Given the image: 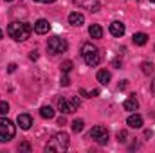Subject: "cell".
<instances>
[{
	"instance_id": "11",
	"label": "cell",
	"mask_w": 155,
	"mask_h": 153,
	"mask_svg": "<svg viewBox=\"0 0 155 153\" xmlns=\"http://www.w3.org/2000/svg\"><path fill=\"white\" fill-rule=\"evenodd\" d=\"M49 29H51V24H49L45 18H40L38 22H35V31H36L38 34H45V33H49Z\"/></svg>"
},
{
	"instance_id": "10",
	"label": "cell",
	"mask_w": 155,
	"mask_h": 153,
	"mask_svg": "<svg viewBox=\"0 0 155 153\" xmlns=\"http://www.w3.org/2000/svg\"><path fill=\"white\" fill-rule=\"evenodd\" d=\"M123 108H124L126 112H135V110L139 108V101L135 99V96L126 97V99H124V103H123Z\"/></svg>"
},
{
	"instance_id": "20",
	"label": "cell",
	"mask_w": 155,
	"mask_h": 153,
	"mask_svg": "<svg viewBox=\"0 0 155 153\" xmlns=\"http://www.w3.org/2000/svg\"><path fill=\"white\" fill-rule=\"evenodd\" d=\"M141 67H143V72L144 74H152L153 72V63H150V61H144Z\"/></svg>"
},
{
	"instance_id": "14",
	"label": "cell",
	"mask_w": 155,
	"mask_h": 153,
	"mask_svg": "<svg viewBox=\"0 0 155 153\" xmlns=\"http://www.w3.org/2000/svg\"><path fill=\"white\" fill-rule=\"evenodd\" d=\"M58 108H60L61 114H71V112H74L72 105H71L65 97H60V99H58Z\"/></svg>"
},
{
	"instance_id": "27",
	"label": "cell",
	"mask_w": 155,
	"mask_h": 153,
	"mask_svg": "<svg viewBox=\"0 0 155 153\" xmlns=\"http://www.w3.org/2000/svg\"><path fill=\"white\" fill-rule=\"evenodd\" d=\"M29 58H31V60H33V61H35V60H38V52H36V50H33V52H31V56H29Z\"/></svg>"
},
{
	"instance_id": "1",
	"label": "cell",
	"mask_w": 155,
	"mask_h": 153,
	"mask_svg": "<svg viewBox=\"0 0 155 153\" xmlns=\"http://www.w3.org/2000/svg\"><path fill=\"white\" fill-rule=\"evenodd\" d=\"M31 33H33V27L27 22H13L7 27V34L16 41H25L31 36Z\"/></svg>"
},
{
	"instance_id": "8",
	"label": "cell",
	"mask_w": 155,
	"mask_h": 153,
	"mask_svg": "<svg viewBox=\"0 0 155 153\" xmlns=\"http://www.w3.org/2000/svg\"><path fill=\"white\" fill-rule=\"evenodd\" d=\"M108 31H110V34H112V36L121 38V36L124 34L126 27H124V24H121V22H112V24H110V27H108Z\"/></svg>"
},
{
	"instance_id": "25",
	"label": "cell",
	"mask_w": 155,
	"mask_h": 153,
	"mask_svg": "<svg viewBox=\"0 0 155 153\" xmlns=\"http://www.w3.org/2000/svg\"><path fill=\"white\" fill-rule=\"evenodd\" d=\"M71 85V79H69V76L65 74V76H61V86H69Z\"/></svg>"
},
{
	"instance_id": "7",
	"label": "cell",
	"mask_w": 155,
	"mask_h": 153,
	"mask_svg": "<svg viewBox=\"0 0 155 153\" xmlns=\"http://www.w3.org/2000/svg\"><path fill=\"white\" fill-rule=\"evenodd\" d=\"M72 2L76 4L78 7L87 9V11H90V13L99 11V0H72Z\"/></svg>"
},
{
	"instance_id": "2",
	"label": "cell",
	"mask_w": 155,
	"mask_h": 153,
	"mask_svg": "<svg viewBox=\"0 0 155 153\" xmlns=\"http://www.w3.org/2000/svg\"><path fill=\"white\" fill-rule=\"evenodd\" d=\"M81 58L85 60V63H87L88 67H96V65H99V61H101V52H99V49H97L94 43L87 41V43L81 45Z\"/></svg>"
},
{
	"instance_id": "29",
	"label": "cell",
	"mask_w": 155,
	"mask_h": 153,
	"mask_svg": "<svg viewBox=\"0 0 155 153\" xmlns=\"http://www.w3.org/2000/svg\"><path fill=\"white\" fill-rule=\"evenodd\" d=\"M15 69H16V65H15V63H11V65H9V72H15Z\"/></svg>"
},
{
	"instance_id": "16",
	"label": "cell",
	"mask_w": 155,
	"mask_h": 153,
	"mask_svg": "<svg viewBox=\"0 0 155 153\" xmlns=\"http://www.w3.org/2000/svg\"><path fill=\"white\" fill-rule=\"evenodd\" d=\"M132 41H134L135 45L143 47V45H146V41H148V34H146V33H135L134 38H132Z\"/></svg>"
},
{
	"instance_id": "18",
	"label": "cell",
	"mask_w": 155,
	"mask_h": 153,
	"mask_svg": "<svg viewBox=\"0 0 155 153\" xmlns=\"http://www.w3.org/2000/svg\"><path fill=\"white\" fill-rule=\"evenodd\" d=\"M40 115H41L43 119H52V117H54V110H52V106H49V105L41 106V108H40Z\"/></svg>"
},
{
	"instance_id": "21",
	"label": "cell",
	"mask_w": 155,
	"mask_h": 153,
	"mask_svg": "<svg viewBox=\"0 0 155 153\" xmlns=\"http://www.w3.org/2000/svg\"><path fill=\"white\" fill-rule=\"evenodd\" d=\"M117 141H119V142H126V141H128V133H126V130L117 132Z\"/></svg>"
},
{
	"instance_id": "5",
	"label": "cell",
	"mask_w": 155,
	"mask_h": 153,
	"mask_svg": "<svg viewBox=\"0 0 155 153\" xmlns=\"http://www.w3.org/2000/svg\"><path fill=\"white\" fill-rule=\"evenodd\" d=\"M47 49H49L51 54H61V52H67L69 43H67V40L61 38V36H52L47 41Z\"/></svg>"
},
{
	"instance_id": "32",
	"label": "cell",
	"mask_w": 155,
	"mask_h": 153,
	"mask_svg": "<svg viewBox=\"0 0 155 153\" xmlns=\"http://www.w3.org/2000/svg\"><path fill=\"white\" fill-rule=\"evenodd\" d=\"M2 36H4V33H2V31H0V40H2Z\"/></svg>"
},
{
	"instance_id": "31",
	"label": "cell",
	"mask_w": 155,
	"mask_h": 153,
	"mask_svg": "<svg viewBox=\"0 0 155 153\" xmlns=\"http://www.w3.org/2000/svg\"><path fill=\"white\" fill-rule=\"evenodd\" d=\"M152 92L155 94V77H153V81H152Z\"/></svg>"
},
{
	"instance_id": "30",
	"label": "cell",
	"mask_w": 155,
	"mask_h": 153,
	"mask_svg": "<svg viewBox=\"0 0 155 153\" xmlns=\"http://www.w3.org/2000/svg\"><path fill=\"white\" fill-rule=\"evenodd\" d=\"M58 124H65V117H60L58 119Z\"/></svg>"
},
{
	"instance_id": "19",
	"label": "cell",
	"mask_w": 155,
	"mask_h": 153,
	"mask_svg": "<svg viewBox=\"0 0 155 153\" xmlns=\"http://www.w3.org/2000/svg\"><path fill=\"white\" fill-rule=\"evenodd\" d=\"M83 128H85V121L83 119H74L72 121V132L79 133V132H83Z\"/></svg>"
},
{
	"instance_id": "15",
	"label": "cell",
	"mask_w": 155,
	"mask_h": 153,
	"mask_svg": "<svg viewBox=\"0 0 155 153\" xmlns=\"http://www.w3.org/2000/svg\"><path fill=\"white\" fill-rule=\"evenodd\" d=\"M88 34H90V38H103V27L97 24H92L88 27Z\"/></svg>"
},
{
	"instance_id": "23",
	"label": "cell",
	"mask_w": 155,
	"mask_h": 153,
	"mask_svg": "<svg viewBox=\"0 0 155 153\" xmlns=\"http://www.w3.org/2000/svg\"><path fill=\"white\" fill-rule=\"evenodd\" d=\"M71 70H72V61H63V63H61V72L67 74V72H71Z\"/></svg>"
},
{
	"instance_id": "3",
	"label": "cell",
	"mask_w": 155,
	"mask_h": 153,
	"mask_svg": "<svg viewBox=\"0 0 155 153\" xmlns=\"http://www.w3.org/2000/svg\"><path fill=\"white\" fill-rule=\"evenodd\" d=\"M67 148H69V135L65 132H60L52 135V139L45 146V151H63Z\"/></svg>"
},
{
	"instance_id": "26",
	"label": "cell",
	"mask_w": 155,
	"mask_h": 153,
	"mask_svg": "<svg viewBox=\"0 0 155 153\" xmlns=\"http://www.w3.org/2000/svg\"><path fill=\"white\" fill-rule=\"evenodd\" d=\"M71 105H72V108L76 110V108H79V105H81V101H79L78 97H72V101H71Z\"/></svg>"
},
{
	"instance_id": "13",
	"label": "cell",
	"mask_w": 155,
	"mask_h": 153,
	"mask_svg": "<svg viewBox=\"0 0 155 153\" xmlns=\"http://www.w3.org/2000/svg\"><path fill=\"white\" fill-rule=\"evenodd\" d=\"M126 124H128L130 128H143V117L139 114H132L126 119Z\"/></svg>"
},
{
	"instance_id": "28",
	"label": "cell",
	"mask_w": 155,
	"mask_h": 153,
	"mask_svg": "<svg viewBox=\"0 0 155 153\" xmlns=\"http://www.w3.org/2000/svg\"><path fill=\"white\" fill-rule=\"evenodd\" d=\"M35 2H40V4H52V2H56V0H35Z\"/></svg>"
},
{
	"instance_id": "22",
	"label": "cell",
	"mask_w": 155,
	"mask_h": 153,
	"mask_svg": "<svg viewBox=\"0 0 155 153\" xmlns=\"http://www.w3.org/2000/svg\"><path fill=\"white\" fill-rule=\"evenodd\" d=\"M9 112V103L7 101H0V115H5Z\"/></svg>"
},
{
	"instance_id": "33",
	"label": "cell",
	"mask_w": 155,
	"mask_h": 153,
	"mask_svg": "<svg viewBox=\"0 0 155 153\" xmlns=\"http://www.w3.org/2000/svg\"><path fill=\"white\" fill-rule=\"evenodd\" d=\"M5 2H13V0H5Z\"/></svg>"
},
{
	"instance_id": "24",
	"label": "cell",
	"mask_w": 155,
	"mask_h": 153,
	"mask_svg": "<svg viewBox=\"0 0 155 153\" xmlns=\"http://www.w3.org/2000/svg\"><path fill=\"white\" fill-rule=\"evenodd\" d=\"M18 150H20V151H31V144H29V142H22V144L18 146Z\"/></svg>"
},
{
	"instance_id": "12",
	"label": "cell",
	"mask_w": 155,
	"mask_h": 153,
	"mask_svg": "<svg viewBox=\"0 0 155 153\" xmlns=\"http://www.w3.org/2000/svg\"><path fill=\"white\" fill-rule=\"evenodd\" d=\"M69 24L74 25V27H81L85 24V16L81 13H71L69 15Z\"/></svg>"
},
{
	"instance_id": "34",
	"label": "cell",
	"mask_w": 155,
	"mask_h": 153,
	"mask_svg": "<svg viewBox=\"0 0 155 153\" xmlns=\"http://www.w3.org/2000/svg\"><path fill=\"white\" fill-rule=\"evenodd\" d=\"M150 2H155V0H150Z\"/></svg>"
},
{
	"instance_id": "6",
	"label": "cell",
	"mask_w": 155,
	"mask_h": 153,
	"mask_svg": "<svg viewBox=\"0 0 155 153\" xmlns=\"http://www.w3.org/2000/svg\"><path fill=\"white\" fill-rule=\"evenodd\" d=\"M88 139H94L97 144H107L108 142V132L105 126H94L88 132Z\"/></svg>"
},
{
	"instance_id": "4",
	"label": "cell",
	"mask_w": 155,
	"mask_h": 153,
	"mask_svg": "<svg viewBox=\"0 0 155 153\" xmlns=\"http://www.w3.org/2000/svg\"><path fill=\"white\" fill-rule=\"evenodd\" d=\"M16 133V128L13 121L9 119H0V142H9Z\"/></svg>"
},
{
	"instance_id": "9",
	"label": "cell",
	"mask_w": 155,
	"mask_h": 153,
	"mask_svg": "<svg viewBox=\"0 0 155 153\" xmlns=\"http://www.w3.org/2000/svg\"><path fill=\"white\" fill-rule=\"evenodd\" d=\"M16 122H18V126H20L22 130H29L31 124H33V117L29 114H20L18 119H16Z\"/></svg>"
},
{
	"instance_id": "17",
	"label": "cell",
	"mask_w": 155,
	"mask_h": 153,
	"mask_svg": "<svg viewBox=\"0 0 155 153\" xmlns=\"http://www.w3.org/2000/svg\"><path fill=\"white\" fill-rule=\"evenodd\" d=\"M96 77H97V81H99L101 85H108L112 76H110V72H108V70H105V69H103V70H99V72L96 74Z\"/></svg>"
}]
</instances>
